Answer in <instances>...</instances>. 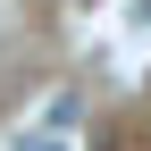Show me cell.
<instances>
[{
    "label": "cell",
    "mask_w": 151,
    "mask_h": 151,
    "mask_svg": "<svg viewBox=\"0 0 151 151\" xmlns=\"http://www.w3.org/2000/svg\"><path fill=\"white\" fill-rule=\"evenodd\" d=\"M17 151H59V143H17Z\"/></svg>",
    "instance_id": "obj_1"
}]
</instances>
